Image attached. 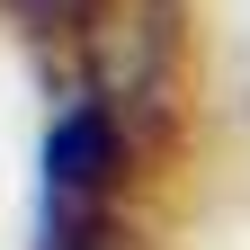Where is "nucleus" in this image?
<instances>
[{
  "label": "nucleus",
  "mask_w": 250,
  "mask_h": 250,
  "mask_svg": "<svg viewBox=\"0 0 250 250\" xmlns=\"http://www.w3.org/2000/svg\"><path fill=\"white\" fill-rule=\"evenodd\" d=\"M116 170H125V134L99 99H72L45 134V250H116L107 224V197H116Z\"/></svg>",
  "instance_id": "f03ea898"
},
{
  "label": "nucleus",
  "mask_w": 250,
  "mask_h": 250,
  "mask_svg": "<svg viewBox=\"0 0 250 250\" xmlns=\"http://www.w3.org/2000/svg\"><path fill=\"white\" fill-rule=\"evenodd\" d=\"M62 45L81 62V99L116 116V134H161L188 62V9L179 0H62Z\"/></svg>",
  "instance_id": "f257e3e1"
}]
</instances>
